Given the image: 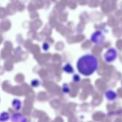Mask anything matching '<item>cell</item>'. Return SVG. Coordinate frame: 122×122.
I'll return each instance as SVG.
<instances>
[{"label": "cell", "mask_w": 122, "mask_h": 122, "mask_svg": "<svg viewBox=\"0 0 122 122\" xmlns=\"http://www.w3.org/2000/svg\"><path fill=\"white\" fill-rule=\"evenodd\" d=\"M9 114L7 112H2L1 113L0 120H1V122H5L9 119Z\"/></svg>", "instance_id": "cell-7"}, {"label": "cell", "mask_w": 122, "mask_h": 122, "mask_svg": "<svg viewBox=\"0 0 122 122\" xmlns=\"http://www.w3.org/2000/svg\"><path fill=\"white\" fill-rule=\"evenodd\" d=\"M117 57V52L114 48H110L104 54V58L108 63H112Z\"/></svg>", "instance_id": "cell-3"}, {"label": "cell", "mask_w": 122, "mask_h": 122, "mask_svg": "<svg viewBox=\"0 0 122 122\" xmlns=\"http://www.w3.org/2000/svg\"><path fill=\"white\" fill-rule=\"evenodd\" d=\"M12 106H13V108L16 110H20L21 107V103L20 101L18 100H13V103H12Z\"/></svg>", "instance_id": "cell-6"}, {"label": "cell", "mask_w": 122, "mask_h": 122, "mask_svg": "<svg viewBox=\"0 0 122 122\" xmlns=\"http://www.w3.org/2000/svg\"><path fill=\"white\" fill-rule=\"evenodd\" d=\"M11 122H27L26 117L22 115V114H20V113H17V114H13L11 117Z\"/></svg>", "instance_id": "cell-4"}, {"label": "cell", "mask_w": 122, "mask_h": 122, "mask_svg": "<svg viewBox=\"0 0 122 122\" xmlns=\"http://www.w3.org/2000/svg\"><path fill=\"white\" fill-rule=\"evenodd\" d=\"M63 70H64L66 72L69 73H73L74 71L73 67L69 64H66V65L64 67V68H63Z\"/></svg>", "instance_id": "cell-8"}, {"label": "cell", "mask_w": 122, "mask_h": 122, "mask_svg": "<svg viewBox=\"0 0 122 122\" xmlns=\"http://www.w3.org/2000/svg\"><path fill=\"white\" fill-rule=\"evenodd\" d=\"M104 36L100 31H97L92 34L91 36V41L97 45H101L104 41Z\"/></svg>", "instance_id": "cell-2"}, {"label": "cell", "mask_w": 122, "mask_h": 122, "mask_svg": "<svg viewBox=\"0 0 122 122\" xmlns=\"http://www.w3.org/2000/svg\"><path fill=\"white\" fill-rule=\"evenodd\" d=\"M106 97L107 98L108 100H110V101H112V100H114V99L116 98V94L115 92H114L113 91H112V90H109L108 91L106 92Z\"/></svg>", "instance_id": "cell-5"}, {"label": "cell", "mask_w": 122, "mask_h": 122, "mask_svg": "<svg viewBox=\"0 0 122 122\" xmlns=\"http://www.w3.org/2000/svg\"><path fill=\"white\" fill-rule=\"evenodd\" d=\"M98 66L97 59L91 54L82 56L77 63V70L83 76H88L92 75L97 70Z\"/></svg>", "instance_id": "cell-1"}]
</instances>
